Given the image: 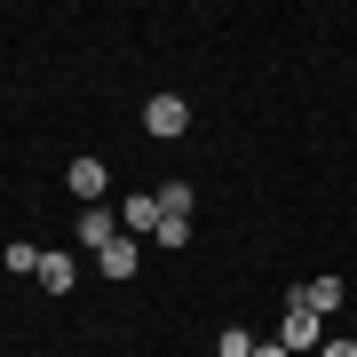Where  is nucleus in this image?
Returning a JSON list of instances; mask_svg holds the SVG:
<instances>
[{
	"label": "nucleus",
	"mask_w": 357,
	"mask_h": 357,
	"mask_svg": "<svg viewBox=\"0 0 357 357\" xmlns=\"http://www.w3.org/2000/svg\"><path fill=\"white\" fill-rule=\"evenodd\" d=\"M79 246H88V255H103V246H112L119 238V206H79Z\"/></svg>",
	"instance_id": "3"
},
{
	"label": "nucleus",
	"mask_w": 357,
	"mask_h": 357,
	"mask_svg": "<svg viewBox=\"0 0 357 357\" xmlns=\"http://www.w3.org/2000/svg\"><path fill=\"white\" fill-rule=\"evenodd\" d=\"M255 357H286V349H278V342H255Z\"/></svg>",
	"instance_id": "14"
},
{
	"label": "nucleus",
	"mask_w": 357,
	"mask_h": 357,
	"mask_svg": "<svg viewBox=\"0 0 357 357\" xmlns=\"http://www.w3.org/2000/svg\"><path fill=\"white\" fill-rule=\"evenodd\" d=\"M119 230H128V238H159V199H151V191L119 199Z\"/></svg>",
	"instance_id": "4"
},
{
	"label": "nucleus",
	"mask_w": 357,
	"mask_h": 357,
	"mask_svg": "<svg viewBox=\"0 0 357 357\" xmlns=\"http://www.w3.org/2000/svg\"><path fill=\"white\" fill-rule=\"evenodd\" d=\"M286 302H302V310H318V318H333V310H342V278H302Z\"/></svg>",
	"instance_id": "5"
},
{
	"label": "nucleus",
	"mask_w": 357,
	"mask_h": 357,
	"mask_svg": "<svg viewBox=\"0 0 357 357\" xmlns=\"http://www.w3.org/2000/svg\"><path fill=\"white\" fill-rule=\"evenodd\" d=\"M215 349H222V357H255V333H246V326H230V333H222Z\"/></svg>",
	"instance_id": "12"
},
{
	"label": "nucleus",
	"mask_w": 357,
	"mask_h": 357,
	"mask_svg": "<svg viewBox=\"0 0 357 357\" xmlns=\"http://www.w3.org/2000/svg\"><path fill=\"white\" fill-rule=\"evenodd\" d=\"M159 246L175 255V246H191V222H175V215H159Z\"/></svg>",
	"instance_id": "11"
},
{
	"label": "nucleus",
	"mask_w": 357,
	"mask_h": 357,
	"mask_svg": "<svg viewBox=\"0 0 357 357\" xmlns=\"http://www.w3.org/2000/svg\"><path fill=\"white\" fill-rule=\"evenodd\" d=\"M64 183H72V199H79V206H103V159H72V175H64Z\"/></svg>",
	"instance_id": "6"
},
{
	"label": "nucleus",
	"mask_w": 357,
	"mask_h": 357,
	"mask_svg": "<svg viewBox=\"0 0 357 357\" xmlns=\"http://www.w3.org/2000/svg\"><path fill=\"white\" fill-rule=\"evenodd\" d=\"M40 255H48V246H32V238H16V246H8V255H0V262H8V270H40Z\"/></svg>",
	"instance_id": "10"
},
{
	"label": "nucleus",
	"mask_w": 357,
	"mask_h": 357,
	"mask_svg": "<svg viewBox=\"0 0 357 357\" xmlns=\"http://www.w3.org/2000/svg\"><path fill=\"white\" fill-rule=\"evenodd\" d=\"M151 199H159V215H175V222H191V206H199L191 183H167V191H151Z\"/></svg>",
	"instance_id": "9"
},
{
	"label": "nucleus",
	"mask_w": 357,
	"mask_h": 357,
	"mask_svg": "<svg viewBox=\"0 0 357 357\" xmlns=\"http://www.w3.org/2000/svg\"><path fill=\"white\" fill-rule=\"evenodd\" d=\"M278 349H326V318L318 310H302V302H286V326H278Z\"/></svg>",
	"instance_id": "1"
},
{
	"label": "nucleus",
	"mask_w": 357,
	"mask_h": 357,
	"mask_svg": "<svg viewBox=\"0 0 357 357\" xmlns=\"http://www.w3.org/2000/svg\"><path fill=\"white\" fill-rule=\"evenodd\" d=\"M318 357H357V342H326V349H318Z\"/></svg>",
	"instance_id": "13"
},
{
	"label": "nucleus",
	"mask_w": 357,
	"mask_h": 357,
	"mask_svg": "<svg viewBox=\"0 0 357 357\" xmlns=\"http://www.w3.org/2000/svg\"><path fill=\"white\" fill-rule=\"evenodd\" d=\"M143 128H151L159 143H175L183 128H191V103H183L175 88H167V96H151V103H143Z\"/></svg>",
	"instance_id": "2"
},
{
	"label": "nucleus",
	"mask_w": 357,
	"mask_h": 357,
	"mask_svg": "<svg viewBox=\"0 0 357 357\" xmlns=\"http://www.w3.org/2000/svg\"><path fill=\"white\" fill-rule=\"evenodd\" d=\"M96 262H103V278H135V262H143V246L128 238V230H119V238H112V246H103V255H96Z\"/></svg>",
	"instance_id": "7"
},
{
	"label": "nucleus",
	"mask_w": 357,
	"mask_h": 357,
	"mask_svg": "<svg viewBox=\"0 0 357 357\" xmlns=\"http://www.w3.org/2000/svg\"><path fill=\"white\" fill-rule=\"evenodd\" d=\"M40 286H48V294H72V286H79V262L48 246V255H40Z\"/></svg>",
	"instance_id": "8"
}]
</instances>
